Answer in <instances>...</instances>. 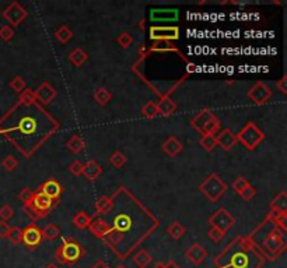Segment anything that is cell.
Wrapping results in <instances>:
<instances>
[{
    "instance_id": "1",
    "label": "cell",
    "mask_w": 287,
    "mask_h": 268,
    "mask_svg": "<svg viewBox=\"0 0 287 268\" xmlns=\"http://www.w3.org/2000/svg\"><path fill=\"white\" fill-rule=\"evenodd\" d=\"M59 129L58 120L38 102H18L0 119V136L27 158L34 154Z\"/></svg>"
},
{
    "instance_id": "2",
    "label": "cell",
    "mask_w": 287,
    "mask_h": 268,
    "mask_svg": "<svg viewBox=\"0 0 287 268\" xmlns=\"http://www.w3.org/2000/svg\"><path fill=\"white\" fill-rule=\"evenodd\" d=\"M122 208L121 212L113 216L112 222H108L111 234L104 242L119 259L125 260L126 236H131L132 250H135L158 226V221L132 193H128V201L122 204Z\"/></svg>"
},
{
    "instance_id": "3",
    "label": "cell",
    "mask_w": 287,
    "mask_h": 268,
    "mask_svg": "<svg viewBox=\"0 0 287 268\" xmlns=\"http://www.w3.org/2000/svg\"><path fill=\"white\" fill-rule=\"evenodd\" d=\"M215 268H262L266 259L251 236L235 238L213 260Z\"/></svg>"
},
{
    "instance_id": "4",
    "label": "cell",
    "mask_w": 287,
    "mask_h": 268,
    "mask_svg": "<svg viewBox=\"0 0 287 268\" xmlns=\"http://www.w3.org/2000/svg\"><path fill=\"white\" fill-rule=\"evenodd\" d=\"M86 249L73 238H62L61 246L55 251V260L62 266H74L84 257Z\"/></svg>"
},
{
    "instance_id": "5",
    "label": "cell",
    "mask_w": 287,
    "mask_h": 268,
    "mask_svg": "<svg viewBox=\"0 0 287 268\" xmlns=\"http://www.w3.org/2000/svg\"><path fill=\"white\" fill-rule=\"evenodd\" d=\"M283 236H285V231L280 229L279 226L273 225L272 231L262 240V244L259 247H261V251L263 253L266 261L276 260L283 251L286 250V243L283 240Z\"/></svg>"
},
{
    "instance_id": "6",
    "label": "cell",
    "mask_w": 287,
    "mask_h": 268,
    "mask_svg": "<svg viewBox=\"0 0 287 268\" xmlns=\"http://www.w3.org/2000/svg\"><path fill=\"white\" fill-rule=\"evenodd\" d=\"M53 208V201L51 199H48L45 194H42L39 190L34 191L31 200L24 204V211L26 214L31 219H41V218H45L48 216V214L52 211Z\"/></svg>"
},
{
    "instance_id": "7",
    "label": "cell",
    "mask_w": 287,
    "mask_h": 268,
    "mask_svg": "<svg viewBox=\"0 0 287 268\" xmlns=\"http://www.w3.org/2000/svg\"><path fill=\"white\" fill-rule=\"evenodd\" d=\"M199 190L209 201L216 203L224 196V193L227 191V184L217 173H212L200 183Z\"/></svg>"
},
{
    "instance_id": "8",
    "label": "cell",
    "mask_w": 287,
    "mask_h": 268,
    "mask_svg": "<svg viewBox=\"0 0 287 268\" xmlns=\"http://www.w3.org/2000/svg\"><path fill=\"white\" fill-rule=\"evenodd\" d=\"M235 136H237V143H241L244 147L250 151L255 149L265 140L263 131L252 121L247 123Z\"/></svg>"
},
{
    "instance_id": "9",
    "label": "cell",
    "mask_w": 287,
    "mask_h": 268,
    "mask_svg": "<svg viewBox=\"0 0 287 268\" xmlns=\"http://www.w3.org/2000/svg\"><path fill=\"white\" fill-rule=\"evenodd\" d=\"M42 234H41V229L35 224H30L23 229V234H21V243L26 246L27 249L30 250H36L41 243H42Z\"/></svg>"
},
{
    "instance_id": "10",
    "label": "cell",
    "mask_w": 287,
    "mask_h": 268,
    "mask_svg": "<svg viewBox=\"0 0 287 268\" xmlns=\"http://www.w3.org/2000/svg\"><path fill=\"white\" fill-rule=\"evenodd\" d=\"M150 39L157 42H170L177 41L179 38V28L178 27H150Z\"/></svg>"
},
{
    "instance_id": "11",
    "label": "cell",
    "mask_w": 287,
    "mask_h": 268,
    "mask_svg": "<svg viewBox=\"0 0 287 268\" xmlns=\"http://www.w3.org/2000/svg\"><path fill=\"white\" fill-rule=\"evenodd\" d=\"M1 16L9 23V26L13 28V27H18L26 20L27 10L18 1H13L7 9H4Z\"/></svg>"
},
{
    "instance_id": "12",
    "label": "cell",
    "mask_w": 287,
    "mask_h": 268,
    "mask_svg": "<svg viewBox=\"0 0 287 268\" xmlns=\"http://www.w3.org/2000/svg\"><path fill=\"white\" fill-rule=\"evenodd\" d=\"M209 224L227 232L228 229H231L234 226L235 218L231 215V212H228V209H226V208H218L217 211L209 218Z\"/></svg>"
},
{
    "instance_id": "13",
    "label": "cell",
    "mask_w": 287,
    "mask_h": 268,
    "mask_svg": "<svg viewBox=\"0 0 287 268\" xmlns=\"http://www.w3.org/2000/svg\"><path fill=\"white\" fill-rule=\"evenodd\" d=\"M247 95H248V98L252 101L253 104L261 106V105H265L268 101H269L270 96H272V91H270V88L266 86L265 83L258 81V83L248 91Z\"/></svg>"
},
{
    "instance_id": "14",
    "label": "cell",
    "mask_w": 287,
    "mask_h": 268,
    "mask_svg": "<svg viewBox=\"0 0 287 268\" xmlns=\"http://www.w3.org/2000/svg\"><path fill=\"white\" fill-rule=\"evenodd\" d=\"M56 89L53 88L49 83H42L41 86L38 87L34 91V96L36 99V102L39 105H48L52 102L53 99L56 98Z\"/></svg>"
},
{
    "instance_id": "15",
    "label": "cell",
    "mask_w": 287,
    "mask_h": 268,
    "mask_svg": "<svg viewBox=\"0 0 287 268\" xmlns=\"http://www.w3.org/2000/svg\"><path fill=\"white\" fill-rule=\"evenodd\" d=\"M88 229L97 239H101V240H105L111 234V226L108 224V221L104 218H97V216L93 218Z\"/></svg>"
},
{
    "instance_id": "16",
    "label": "cell",
    "mask_w": 287,
    "mask_h": 268,
    "mask_svg": "<svg viewBox=\"0 0 287 268\" xmlns=\"http://www.w3.org/2000/svg\"><path fill=\"white\" fill-rule=\"evenodd\" d=\"M42 194H45L48 199H51L53 203H58L59 199H61L62 193H63V189H62L61 183L55 179H48L46 182H44L41 184V187L38 189Z\"/></svg>"
},
{
    "instance_id": "17",
    "label": "cell",
    "mask_w": 287,
    "mask_h": 268,
    "mask_svg": "<svg viewBox=\"0 0 287 268\" xmlns=\"http://www.w3.org/2000/svg\"><path fill=\"white\" fill-rule=\"evenodd\" d=\"M185 256H186V259L189 260L192 264L200 266L208 257V251L205 250V247L200 246L199 243H193L191 247L185 251Z\"/></svg>"
},
{
    "instance_id": "18",
    "label": "cell",
    "mask_w": 287,
    "mask_h": 268,
    "mask_svg": "<svg viewBox=\"0 0 287 268\" xmlns=\"http://www.w3.org/2000/svg\"><path fill=\"white\" fill-rule=\"evenodd\" d=\"M215 137H216V144L226 151H230L237 144V136L230 129L221 130Z\"/></svg>"
},
{
    "instance_id": "19",
    "label": "cell",
    "mask_w": 287,
    "mask_h": 268,
    "mask_svg": "<svg viewBox=\"0 0 287 268\" xmlns=\"http://www.w3.org/2000/svg\"><path fill=\"white\" fill-rule=\"evenodd\" d=\"M161 149H163V152H164L167 156L175 158V156L182 151V143H181L178 139H175V137L171 136V137H168V139L164 141V144H163Z\"/></svg>"
},
{
    "instance_id": "20",
    "label": "cell",
    "mask_w": 287,
    "mask_h": 268,
    "mask_svg": "<svg viewBox=\"0 0 287 268\" xmlns=\"http://www.w3.org/2000/svg\"><path fill=\"white\" fill-rule=\"evenodd\" d=\"M103 173V166L97 161H88L87 164L83 166V176L87 180H96Z\"/></svg>"
},
{
    "instance_id": "21",
    "label": "cell",
    "mask_w": 287,
    "mask_h": 268,
    "mask_svg": "<svg viewBox=\"0 0 287 268\" xmlns=\"http://www.w3.org/2000/svg\"><path fill=\"white\" fill-rule=\"evenodd\" d=\"M212 118H215V115H213V112H212L210 109H202V111H200V112L191 120L192 127L200 133L202 129H203V126H205Z\"/></svg>"
},
{
    "instance_id": "22",
    "label": "cell",
    "mask_w": 287,
    "mask_h": 268,
    "mask_svg": "<svg viewBox=\"0 0 287 268\" xmlns=\"http://www.w3.org/2000/svg\"><path fill=\"white\" fill-rule=\"evenodd\" d=\"M177 104L170 98V96L164 95L158 102H157V109H158V115L163 116H170L177 111Z\"/></svg>"
},
{
    "instance_id": "23",
    "label": "cell",
    "mask_w": 287,
    "mask_h": 268,
    "mask_svg": "<svg viewBox=\"0 0 287 268\" xmlns=\"http://www.w3.org/2000/svg\"><path fill=\"white\" fill-rule=\"evenodd\" d=\"M150 18L151 21H173L178 18V10H151Z\"/></svg>"
},
{
    "instance_id": "24",
    "label": "cell",
    "mask_w": 287,
    "mask_h": 268,
    "mask_svg": "<svg viewBox=\"0 0 287 268\" xmlns=\"http://www.w3.org/2000/svg\"><path fill=\"white\" fill-rule=\"evenodd\" d=\"M113 207V199L112 196L108 197V196H103L96 201V216L97 215H107Z\"/></svg>"
},
{
    "instance_id": "25",
    "label": "cell",
    "mask_w": 287,
    "mask_h": 268,
    "mask_svg": "<svg viewBox=\"0 0 287 268\" xmlns=\"http://www.w3.org/2000/svg\"><path fill=\"white\" fill-rule=\"evenodd\" d=\"M266 219L272 222L273 225L279 226L280 229H283L285 232L287 231V226H286V219H287V212H282V211H270L268 216H266Z\"/></svg>"
},
{
    "instance_id": "26",
    "label": "cell",
    "mask_w": 287,
    "mask_h": 268,
    "mask_svg": "<svg viewBox=\"0 0 287 268\" xmlns=\"http://www.w3.org/2000/svg\"><path fill=\"white\" fill-rule=\"evenodd\" d=\"M88 60V55L83 49L76 48L69 53V61L74 67H81Z\"/></svg>"
},
{
    "instance_id": "27",
    "label": "cell",
    "mask_w": 287,
    "mask_h": 268,
    "mask_svg": "<svg viewBox=\"0 0 287 268\" xmlns=\"http://www.w3.org/2000/svg\"><path fill=\"white\" fill-rule=\"evenodd\" d=\"M66 147L69 148L73 154H78V152H81L84 148L87 147V143L81 139L80 136L74 134V136H72V137L69 139V141L66 143Z\"/></svg>"
},
{
    "instance_id": "28",
    "label": "cell",
    "mask_w": 287,
    "mask_h": 268,
    "mask_svg": "<svg viewBox=\"0 0 287 268\" xmlns=\"http://www.w3.org/2000/svg\"><path fill=\"white\" fill-rule=\"evenodd\" d=\"M270 208L273 211L287 212V194L285 191H280L278 196L270 201Z\"/></svg>"
},
{
    "instance_id": "29",
    "label": "cell",
    "mask_w": 287,
    "mask_h": 268,
    "mask_svg": "<svg viewBox=\"0 0 287 268\" xmlns=\"http://www.w3.org/2000/svg\"><path fill=\"white\" fill-rule=\"evenodd\" d=\"M151 260L153 257L150 256V253L147 250H144V249H142L138 253H135L133 254V261H135V264L138 266L139 268H146L151 263Z\"/></svg>"
},
{
    "instance_id": "30",
    "label": "cell",
    "mask_w": 287,
    "mask_h": 268,
    "mask_svg": "<svg viewBox=\"0 0 287 268\" xmlns=\"http://www.w3.org/2000/svg\"><path fill=\"white\" fill-rule=\"evenodd\" d=\"M91 221H93V216L87 215L86 212H83V211H80L77 212L76 215L73 216V224L76 228L78 229H88V226L91 224Z\"/></svg>"
},
{
    "instance_id": "31",
    "label": "cell",
    "mask_w": 287,
    "mask_h": 268,
    "mask_svg": "<svg viewBox=\"0 0 287 268\" xmlns=\"http://www.w3.org/2000/svg\"><path fill=\"white\" fill-rule=\"evenodd\" d=\"M185 232H186V229L183 228V225L179 221H174L171 225L168 226V229H167V234L170 235L173 239H175V240H179L183 235H185Z\"/></svg>"
},
{
    "instance_id": "32",
    "label": "cell",
    "mask_w": 287,
    "mask_h": 268,
    "mask_svg": "<svg viewBox=\"0 0 287 268\" xmlns=\"http://www.w3.org/2000/svg\"><path fill=\"white\" fill-rule=\"evenodd\" d=\"M94 99L98 105L105 106L107 104L111 102L112 99V94L107 89V88H98L96 92H94Z\"/></svg>"
},
{
    "instance_id": "33",
    "label": "cell",
    "mask_w": 287,
    "mask_h": 268,
    "mask_svg": "<svg viewBox=\"0 0 287 268\" xmlns=\"http://www.w3.org/2000/svg\"><path fill=\"white\" fill-rule=\"evenodd\" d=\"M220 120H218L217 118L215 116V118H212L205 126H203V129L200 131V134L203 136V134H212V136H215V134H217L218 130H220Z\"/></svg>"
},
{
    "instance_id": "34",
    "label": "cell",
    "mask_w": 287,
    "mask_h": 268,
    "mask_svg": "<svg viewBox=\"0 0 287 268\" xmlns=\"http://www.w3.org/2000/svg\"><path fill=\"white\" fill-rule=\"evenodd\" d=\"M55 36L61 43H68L73 38V31L68 26H61L55 31Z\"/></svg>"
},
{
    "instance_id": "35",
    "label": "cell",
    "mask_w": 287,
    "mask_h": 268,
    "mask_svg": "<svg viewBox=\"0 0 287 268\" xmlns=\"http://www.w3.org/2000/svg\"><path fill=\"white\" fill-rule=\"evenodd\" d=\"M42 234V239H46V240H55L59 235H61V231L59 228L55 225V224H48L45 226L44 229L41 231Z\"/></svg>"
},
{
    "instance_id": "36",
    "label": "cell",
    "mask_w": 287,
    "mask_h": 268,
    "mask_svg": "<svg viewBox=\"0 0 287 268\" xmlns=\"http://www.w3.org/2000/svg\"><path fill=\"white\" fill-rule=\"evenodd\" d=\"M199 144L202 146L203 149H206V151H213L215 148H216V137L215 136H212V134H203L199 140Z\"/></svg>"
},
{
    "instance_id": "37",
    "label": "cell",
    "mask_w": 287,
    "mask_h": 268,
    "mask_svg": "<svg viewBox=\"0 0 287 268\" xmlns=\"http://www.w3.org/2000/svg\"><path fill=\"white\" fill-rule=\"evenodd\" d=\"M140 113L146 118V119H154L157 115H158V109H157L156 102H147L142 109Z\"/></svg>"
},
{
    "instance_id": "38",
    "label": "cell",
    "mask_w": 287,
    "mask_h": 268,
    "mask_svg": "<svg viewBox=\"0 0 287 268\" xmlns=\"http://www.w3.org/2000/svg\"><path fill=\"white\" fill-rule=\"evenodd\" d=\"M126 161H128L126 155L123 152H121V151H115V152H112V155L109 156V162L116 169H121L122 166L126 164Z\"/></svg>"
},
{
    "instance_id": "39",
    "label": "cell",
    "mask_w": 287,
    "mask_h": 268,
    "mask_svg": "<svg viewBox=\"0 0 287 268\" xmlns=\"http://www.w3.org/2000/svg\"><path fill=\"white\" fill-rule=\"evenodd\" d=\"M21 234H23V229H20L18 226H10V231L6 239H9L11 244L17 246L21 243Z\"/></svg>"
},
{
    "instance_id": "40",
    "label": "cell",
    "mask_w": 287,
    "mask_h": 268,
    "mask_svg": "<svg viewBox=\"0 0 287 268\" xmlns=\"http://www.w3.org/2000/svg\"><path fill=\"white\" fill-rule=\"evenodd\" d=\"M10 88L14 91V92H17V94H21L24 89H26V81L23 80V77H20V76H16V77H13L11 80H10L9 83Z\"/></svg>"
},
{
    "instance_id": "41",
    "label": "cell",
    "mask_w": 287,
    "mask_h": 268,
    "mask_svg": "<svg viewBox=\"0 0 287 268\" xmlns=\"http://www.w3.org/2000/svg\"><path fill=\"white\" fill-rule=\"evenodd\" d=\"M116 42L121 46L122 49H128L129 46L133 45V36L128 32H122L118 38H116Z\"/></svg>"
},
{
    "instance_id": "42",
    "label": "cell",
    "mask_w": 287,
    "mask_h": 268,
    "mask_svg": "<svg viewBox=\"0 0 287 268\" xmlns=\"http://www.w3.org/2000/svg\"><path fill=\"white\" fill-rule=\"evenodd\" d=\"M208 236H209L210 239H212V240H213L215 243H218L224 239L226 232H224V231H221V229H218V228L212 226V228L209 229V232H208Z\"/></svg>"
},
{
    "instance_id": "43",
    "label": "cell",
    "mask_w": 287,
    "mask_h": 268,
    "mask_svg": "<svg viewBox=\"0 0 287 268\" xmlns=\"http://www.w3.org/2000/svg\"><path fill=\"white\" fill-rule=\"evenodd\" d=\"M1 165H3V168H4L7 172H13V171H14V169L18 166V161L16 156L7 155L4 159H3Z\"/></svg>"
},
{
    "instance_id": "44",
    "label": "cell",
    "mask_w": 287,
    "mask_h": 268,
    "mask_svg": "<svg viewBox=\"0 0 287 268\" xmlns=\"http://www.w3.org/2000/svg\"><path fill=\"white\" fill-rule=\"evenodd\" d=\"M14 216V209L9 204H4V206H1L0 207V219L1 221H4V222H7L9 219H11Z\"/></svg>"
},
{
    "instance_id": "45",
    "label": "cell",
    "mask_w": 287,
    "mask_h": 268,
    "mask_svg": "<svg viewBox=\"0 0 287 268\" xmlns=\"http://www.w3.org/2000/svg\"><path fill=\"white\" fill-rule=\"evenodd\" d=\"M255 196H256V189H255L253 186H251V184H248V186L240 193V197H241L244 201H251Z\"/></svg>"
},
{
    "instance_id": "46",
    "label": "cell",
    "mask_w": 287,
    "mask_h": 268,
    "mask_svg": "<svg viewBox=\"0 0 287 268\" xmlns=\"http://www.w3.org/2000/svg\"><path fill=\"white\" fill-rule=\"evenodd\" d=\"M13 36H14V30H13L11 27L10 26L0 27V38H1L3 41L9 42V41L13 39Z\"/></svg>"
},
{
    "instance_id": "47",
    "label": "cell",
    "mask_w": 287,
    "mask_h": 268,
    "mask_svg": "<svg viewBox=\"0 0 287 268\" xmlns=\"http://www.w3.org/2000/svg\"><path fill=\"white\" fill-rule=\"evenodd\" d=\"M248 184H250V182H248L245 178L240 176V178H237V179L234 180V183H233V189L235 190V193H238V194H240V193H241V191H243L244 189L248 186Z\"/></svg>"
},
{
    "instance_id": "48",
    "label": "cell",
    "mask_w": 287,
    "mask_h": 268,
    "mask_svg": "<svg viewBox=\"0 0 287 268\" xmlns=\"http://www.w3.org/2000/svg\"><path fill=\"white\" fill-rule=\"evenodd\" d=\"M33 194H34V191L31 190L30 187H23L21 191L18 193V199H20V201H23V204H27L31 200Z\"/></svg>"
},
{
    "instance_id": "49",
    "label": "cell",
    "mask_w": 287,
    "mask_h": 268,
    "mask_svg": "<svg viewBox=\"0 0 287 268\" xmlns=\"http://www.w3.org/2000/svg\"><path fill=\"white\" fill-rule=\"evenodd\" d=\"M83 166H84V164H81L80 161H74L69 165V172L74 176H80V175H83Z\"/></svg>"
},
{
    "instance_id": "50",
    "label": "cell",
    "mask_w": 287,
    "mask_h": 268,
    "mask_svg": "<svg viewBox=\"0 0 287 268\" xmlns=\"http://www.w3.org/2000/svg\"><path fill=\"white\" fill-rule=\"evenodd\" d=\"M151 51H157V52H163V51H177L174 46H171L170 42H157Z\"/></svg>"
},
{
    "instance_id": "51",
    "label": "cell",
    "mask_w": 287,
    "mask_h": 268,
    "mask_svg": "<svg viewBox=\"0 0 287 268\" xmlns=\"http://www.w3.org/2000/svg\"><path fill=\"white\" fill-rule=\"evenodd\" d=\"M10 231V226L7 222H4V221H0V238L1 239H6L7 238V234H9Z\"/></svg>"
},
{
    "instance_id": "52",
    "label": "cell",
    "mask_w": 287,
    "mask_h": 268,
    "mask_svg": "<svg viewBox=\"0 0 287 268\" xmlns=\"http://www.w3.org/2000/svg\"><path fill=\"white\" fill-rule=\"evenodd\" d=\"M276 87H278V89H280V92H283V94H287V77H282L279 81H276Z\"/></svg>"
},
{
    "instance_id": "53",
    "label": "cell",
    "mask_w": 287,
    "mask_h": 268,
    "mask_svg": "<svg viewBox=\"0 0 287 268\" xmlns=\"http://www.w3.org/2000/svg\"><path fill=\"white\" fill-rule=\"evenodd\" d=\"M91 268H109L108 267V264L105 263V261H103V260H98L96 264L93 266Z\"/></svg>"
},
{
    "instance_id": "54",
    "label": "cell",
    "mask_w": 287,
    "mask_h": 268,
    "mask_svg": "<svg viewBox=\"0 0 287 268\" xmlns=\"http://www.w3.org/2000/svg\"><path fill=\"white\" fill-rule=\"evenodd\" d=\"M166 268H181L175 261H173V260H170L168 263L166 264Z\"/></svg>"
},
{
    "instance_id": "55",
    "label": "cell",
    "mask_w": 287,
    "mask_h": 268,
    "mask_svg": "<svg viewBox=\"0 0 287 268\" xmlns=\"http://www.w3.org/2000/svg\"><path fill=\"white\" fill-rule=\"evenodd\" d=\"M153 268H166V264L163 261H157L156 264L153 266Z\"/></svg>"
},
{
    "instance_id": "56",
    "label": "cell",
    "mask_w": 287,
    "mask_h": 268,
    "mask_svg": "<svg viewBox=\"0 0 287 268\" xmlns=\"http://www.w3.org/2000/svg\"><path fill=\"white\" fill-rule=\"evenodd\" d=\"M44 268H59V267H58V266H56L55 263H49V264H46V266H45Z\"/></svg>"
},
{
    "instance_id": "57",
    "label": "cell",
    "mask_w": 287,
    "mask_h": 268,
    "mask_svg": "<svg viewBox=\"0 0 287 268\" xmlns=\"http://www.w3.org/2000/svg\"><path fill=\"white\" fill-rule=\"evenodd\" d=\"M115 268H128V267H126L125 264H119V266H116V267H115Z\"/></svg>"
}]
</instances>
